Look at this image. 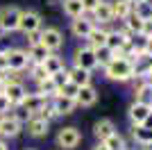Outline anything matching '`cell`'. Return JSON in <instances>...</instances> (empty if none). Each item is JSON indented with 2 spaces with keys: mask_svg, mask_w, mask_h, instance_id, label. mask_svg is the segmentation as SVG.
<instances>
[{
  "mask_svg": "<svg viewBox=\"0 0 152 150\" xmlns=\"http://www.w3.org/2000/svg\"><path fill=\"white\" fill-rule=\"evenodd\" d=\"M104 77L111 82H132L134 80V64L127 57H114L107 66H102Z\"/></svg>",
  "mask_w": 152,
  "mask_h": 150,
  "instance_id": "1",
  "label": "cell"
},
{
  "mask_svg": "<svg viewBox=\"0 0 152 150\" xmlns=\"http://www.w3.org/2000/svg\"><path fill=\"white\" fill-rule=\"evenodd\" d=\"M82 143V132L77 130L75 125H66L57 132V146L64 150H75Z\"/></svg>",
  "mask_w": 152,
  "mask_h": 150,
  "instance_id": "2",
  "label": "cell"
},
{
  "mask_svg": "<svg viewBox=\"0 0 152 150\" xmlns=\"http://www.w3.org/2000/svg\"><path fill=\"white\" fill-rule=\"evenodd\" d=\"M5 62L9 71H16V73H23V71L30 66V57L23 48H7L5 50Z\"/></svg>",
  "mask_w": 152,
  "mask_h": 150,
  "instance_id": "3",
  "label": "cell"
},
{
  "mask_svg": "<svg viewBox=\"0 0 152 150\" xmlns=\"http://www.w3.org/2000/svg\"><path fill=\"white\" fill-rule=\"evenodd\" d=\"M18 18H20V9L18 7H0V32L2 34H12L18 30Z\"/></svg>",
  "mask_w": 152,
  "mask_h": 150,
  "instance_id": "4",
  "label": "cell"
},
{
  "mask_svg": "<svg viewBox=\"0 0 152 150\" xmlns=\"http://www.w3.org/2000/svg\"><path fill=\"white\" fill-rule=\"evenodd\" d=\"M73 66H80V68L91 71V73H93V71L98 68V59H95L93 48H89V46L77 48L75 52H73Z\"/></svg>",
  "mask_w": 152,
  "mask_h": 150,
  "instance_id": "5",
  "label": "cell"
},
{
  "mask_svg": "<svg viewBox=\"0 0 152 150\" xmlns=\"http://www.w3.org/2000/svg\"><path fill=\"white\" fill-rule=\"evenodd\" d=\"M48 48V52H59L64 46V34L59 27H41V41Z\"/></svg>",
  "mask_w": 152,
  "mask_h": 150,
  "instance_id": "6",
  "label": "cell"
},
{
  "mask_svg": "<svg viewBox=\"0 0 152 150\" xmlns=\"http://www.w3.org/2000/svg\"><path fill=\"white\" fill-rule=\"evenodd\" d=\"M91 21H93V25H98V27H104V25H111L116 23L114 21V12H111V2H107V0H100V5L95 7L91 14H86Z\"/></svg>",
  "mask_w": 152,
  "mask_h": 150,
  "instance_id": "7",
  "label": "cell"
},
{
  "mask_svg": "<svg viewBox=\"0 0 152 150\" xmlns=\"http://www.w3.org/2000/svg\"><path fill=\"white\" fill-rule=\"evenodd\" d=\"M43 27L41 25V14L32 12V9H20V18H18V32L30 34V32H39Z\"/></svg>",
  "mask_w": 152,
  "mask_h": 150,
  "instance_id": "8",
  "label": "cell"
},
{
  "mask_svg": "<svg viewBox=\"0 0 152 150\" xmlns=\"http://www.w3.org/2000/svg\"><path fill=\"white\" fill-rule=\"evenodd\" d=\"M20 132H23V123L14 118L12 112L0 116V139H16Z\"/></svg>",
  "mask_w": 152,
  "mask_h": 150,
  "instance_id": "9",
  "label": "cell"
},
{
  "mask_svg": "<svg viewBox=\"0 0 152 150\" xmlns=\"http://www.w3.org/2000/svg\"><path fill=\"white\" fill-rule=\"evenodd\" d=\"M150 114H152V107L150 105L134 100L132 105H129V109H127V118H129V123H132V125H145V121L150 118Z\"/></svg>",
  "mask_w": 152,
  "mask_h": 150,
  "instance_id": "10",
  "label": "cell"
},
{
  "mask_svg": "<svg viewBox=\"0 0 152 150\" xmlns=\"http://www.w3.org/2000/svg\"><path fill=\"white\" fill-rule=\"evenodd\" d=\"M48 102H50V98H48V96L37 93V91H34V93H30V91H27L25 98L20 100V105H18V107H23L27 114H32V116H34V114H37L39 109H43Z\"/></svg>",
  "mask_w": 152,
  "mask_h": 150,
  "instance_id": "11",
  "label": "cell"
},
{
  "mask_svg": "<svg viewBox=\"0 0 152 150\" xmlns=\"http://www.w3.org/2000/svg\"><path fill=\"white\" fill-rule=\"evenodd\" d=\"M93 27H95L93 21H91L86 14L80 16V18H70V32H73V37H75V39H86Z\"/></svg>",
  "mask_w": 152,
  "mask_h": 150,
  "instance_id": "12",
  "label": "cell"
},
{
  "mask_svg": "<svg viewBox=\"0 0 152 150\" xmlns=\"http://www.w3.org/2000/svg\"><path fill=\"white\" fill-rule=\"evenodd\" d=\"M2 93H5L7 100L12 102V107H18L20 100L25 98L27 89H25V84H23V82H9V84H5V91H2Z\"/></svg>",
  "mask_w": 152,
  "mask_h": 150,
  "instance_id": "13",
  "label": "cell"
},
{
  "mask_svg": "<svg viewBox=\"0 0 152 150\" xmlns=\"http://www.w3.org/2000/svg\"><path fill=\"white\" fill-rule=\"evenodd\" d=\"M25 130H27V134H30V137L41 139V137H45V134H48L50 123H48V121H43V118H39V116H30V118H27V123H25Z\"/></svg>",
  "mask_w": 152,
  "mask_h": 150,
  "instance_id": "14",
  "label": "cell"
},
{
  "mask_svg": "<svg viewBox=\"0 0 152 150\" xmlns=\"http://www.w3.org/2000/svg\"><path fill=\"white\" fill-rule=\"evenodd\" d=\"M75 102H77V107H93L95 102H98V89H95L93 84L80 87V91H77V96H75Z\"/></svg>",
  "mask_w": 152,
  "mask_h": 150,
  "instance_id": "15",
  "label": "cell"
},
{
  "mask_svg": "<svg viewBox=\"0 0 152 150\" xmlns=\"http://www.w3.org/2000/svg\"><path fill=\"white\" fill-rule=\"evenodd\" d=\"M50 105L55 107L57 116H70V114L77 109V102L73 98H64V96H55L50 98Z\"/></svg>",
  "mask_w": 152,
  "mask_h": 150,
  "instance_id": "16",
  "label": "cell"
},
{
  "mask_svg": "<svg viewBox=\"0 0 152 150\" xmlns=\"http://www.w3.org/2000/svg\"><path fill=\"white\" fill-rule=\"evenodd\" d=\"M129 134H132V139L141 146V148H150L152 127H148V125H132V127H129Z\"/></svg>",
  "mask_w": 152,
  "mask_h": 150,
  "instance_id": "17",
  "label": "cell"
},
{
  "mask_svg": "<svg viewBox=\"0 0 152 150\" xmlns=\"http://www.w3.org/2000/svg\"><path fill=\"white\" fill-rule=\"evenodd\" d=\"M114 132H116V125H114L111 118H100L98 123L93 125V137L98 139V141H104V139L111 137Z\"/></svg>",
  "mask_w": 152,
  "mask_h": 150,
  "instance_id": "18",
  "label": "cell"
},
{
  "mask_svg": "<svg viewBox=\"0 0 152 150\" xmlns=\"http://www.w3.org/2000/svg\"><path fill=\"white\" fill-rule=\"evenodd\" d=\"M111 12H114V21H125L134 12V2H129V0H114L111 2Z\"/></svg>",
  "mask_w": 152,
  "mask_h": 150,
  "instance_id": "19",
  "label": "cell"
},
{
  "mask_svg": "<svg viewBox=\"0 0 152 150\" xmlns=\"http://www.w3.org/2000/svg\"><path fill=\"white\" fill-rule=\"evenodd\" d=\"M43 68L48 71V75H52V73H59V71H64L66 68V62H64V57L59 55V52H50V55L45 57L43 62Z\"/></svg>",
  "mask_w": 152,
  "mask_h": 150,
  "instance_id": "20",
  "label": "cell"
},
{
  "mask_svg": "<svg viewBox=\"0 0 152 150\" xmlns=\"http://www.w3.org/2000/svg\"><path fill=\"white\" fill-rule=\"evenodd\" d=\"M66 71H68V80L73 82V84H77V87L91 84V71H84V68H80V66H73V68H66Z\"/></svg>",
  "mask_w": 152,
  "mask_h": 150,
  "instance_id": "21",
  "label": "cell"
},
{
  "mask_svg": "<svg viewBox=\"0 0 152 150\" xmlns=\"http://www.w3.org/2000/svg\"><path fill=\"white\" fill-rule=\"evenodd\" d=\"M107 32L104 27H98L95 25L93 30H91V34L86 37V43H89V48H102V46H107Z\"/></svg>",
  "mask_w": 152,
  "mask_h": 150,
  "instance_id": "22",
  "label": "cell"
},
{
  "mask_svg": "<svg viewBox=\"0 0 152 150\" xmlns=\"http://www.w3.org/2000/svg\"><path fill=\"white\" fill-rule=\"evenodd\" d=\"M61 9L68 18H80V16H84V9H82V2H80V0H61Z\"/></svg>",
  "mask_w": 152,
  "mask_h": 150,
  "instance_id": "23",
  "label": "cell"
},
{
  "mask_svg": "<svg viewBox=\"0 0 152 150\" xmlns=\"http://www.w3.org/2000/svg\"><path fill=\"white\" fill-rule=\"evenodd\" d=\"M25 52H27V57H30V64H41L45 57L50 55V52H48V48H45L43 43H34V46H30Z\"/></svg>",
  "mask_w": 152,
  "mask_h": 150,
  "instance_id": "24",
  "label": "cell"
},
{
  "mask_svg": "<svg viewBox=\"0 0 152 150\" xmlns=\"http://www.w3.org/2000/svg\"><path fill=\"white\" fill-rule=\"evenodd\" d=\"M143 23H145V21L141 18V16H136V14H129V16H127L125 21H123V27H125L127 32H129V34H141V30H143Z\"/></svg>",
  "mask_w": 152,
  "mask_h": 150,
  "instance_id": "25",
  "label": "cell"
},
{
  "mask_svg": "<svg viewBox=\"0 0 152 150\" xmlns=\"http://www.w3.org/2000/svg\"><path fill=\"white\" fill-rule=\"evenodd\" d=\"M37 93H43V96H48V98H55V96H57V84L52 82L50 75H48L45 80L37 82Z\"/></svg>",
  "mask_w": 152,
  "mask_h": 150,
  "instance_id": "26",
  "label": "cell"
},
{
  "mask_svg": "<svg viewBox=\"0 0 152 150\" xmlns=\"http://www.w3.org/2000/svg\"><path fill=\"white\" fill-rule=\"evenodd\" d=\"M104 146H107L109 150H127V141L125 137H123L121 132H114L111 137L104 139Z\"/></svg>",
  "mask_w": 152,
  "mask_h": 150,
  "instance_id": "27",
  "label": "cell"
},
{
  "mask_svg": "<svg viewBox=\"0 0 152 150\" xmlns=\"http://www.w3.org/2000/svg\"><path fill=\"white\" fill-rule=\"evenodd\" d=\"M93 52H95V59H98V66H107L111 59H114V50H109L107 46H102V48H93Z\"/></svg>",
  "mask_w": 152,
  "mask_h": 150,
  "instance_id": "28",
  "label": "cell"
},
{
  "mask_svg": "<svg viewBox=\"0 0 152 150\" xmlns=\"http://www.w3.org/2000/svg\"><path fill=\"white\" fill-rule=\"evenodd\" d=\"M30 68V80L37 84V82H41V80H45L48 77V71L43 68V64H30L27 66Z\"/></svg>",
  "mask_w": 152,
  "mask_h": 150,
  "instance_id": "29",
  "label": "cell"
},
{
  "mask_svg": "<svg viewBox=\"0 0 152 150\" xmlns=\"http://www.w3.org/2000/svg\"><path fill=\"white\" fill-rule=\"evenodd\" d=\"M77 91H80V87L77 84H73V82H64L61 87L57 89V96H64V98H73L75 100V96H77Z\"/></svg>",
  "mask_w": 152,
  "mask_h": 150,
  "instance_id": "30",
  "label": "cell"
},
{
  "mask_svg": "<svg viewBox=\"0 0 152 150\" xmlns=\"http://www.w3.org/2000/svg\"><path fill=\"white\" fill-rule=\"evenodd\" d=\"M134 14L141 16L143 21H152V5H148V2H134Z\"/></svg>",
  "mask_w": 152,
  "mask_h": 150,
  "instance_id": "31",
  "label": "cell"
},
{
  "mask_svg": "<svg viewBox=\"0 0 152 150\" xmlns=\"http://www.w3.org/2000/svg\"><path fill=\"white\" fill-rule=\"evenodd\" d=\"M34 116H39V118H43V121H48V123H52V121L57 118V112H55V107H52L50 102H48V105H45L43 109H39V112L34 114Z\"/></svg>",
  "mask_w": 152,
  "mask_h": 150,
  "instance_id": "32",
  "label": "cell"
},
{
  "mask_svg": "<svg viewBox=\"0 0 152 150\" xmlns=\"http://www.w3.org/2000/svg\"><path fill=\"white\" fill-rule=\"evenodd\" d=\"M50 77H52V82H55V84H57V89H59L64 82H68V71L64 68V71H59V73H52Z\"/></svg>",
  "mask_w": 152,
  "mask_h": 150,
  "instance_id": "33",
  "label": "cell"
},
{
  "mask_svg": "<svg viewBox=\"0 0 152 150\" xmlns=\"http://www.w3.org/2000/svg\"><path fill=\"white\" fill-rule=\"evenodd\" d=\"M9 112H12V102L7 100L5 93H0V116H2V114H9Z\"/></svg>",
  "mask_w": 152,
  "mask_h": 150,
  "instance_id": "34",
  "label": "cell"
},
{
  "mask_svg": "<svg viewBox=\"0 0 152 150\" xmlns=\"http://www.w3.org/2000/svg\"><path fill=\"white\" fill-rule=\"evenodd\" d=\"M82 2V9H84V14H91L95 9V7L100 5V0H80Z\"/></svg>",
  "mask_w": 152,
  "mask_h": 150,
  "instance_id": "35",
  "label": "cell"
},
{
  "mask_svg": "<svg viewBox=\"0 0 152 150\" xmlns=\"http://www.w3.org/2000/svg\"><path fill=\"white\" fill-rule=\"evenodd\" d=\"M25 37H27V43L34 46V43L41 41V30H39V32H30V34H25Z\"/></svg>",
  "mask_w": 152,
  "mask_h": 150,
  "instance_id": "36",
  "label": "cell"
},
{
  "mask_svg": "<svg viewBox=\"0 0 152 150\" xmlns=\"http://www.w3.org/2000/svg\"><path fill=\"white\" fill-rule=\"evenodd\" d=\"M143 55L152 59V39H145V48H143Z\"/></svg>",
  "mask_w": 152,
  "mask_h": 150,
  "instance_id": "37",
  "label": "cell"
},
{
  "mask_svg": "<svg viewBox=\"0 0 152 150\" xmlns=\"http://www.w3.org/2000/svg\"><path fill=\"white\" fill-rule=\"evenodd\" d=\"M7 68V62H5V50H0V71Z\"/></svg>",
  "mask_w": 152,
  "mask_h": 150,
  "instance_id": "38",
  "label": "cell"
},
{
  "mask_svg": "<svg viewBox=\"0 0 152 150\" xmlns=\"http://www.w3.org/2000/svg\"><path fill=\"white\" fill-rule=\"evenodd\" d=\"M91 150H109V148L104 146V141H98V143H95V146H93Z\"/></svg>",
  "mask_w": 152,
  "mask_h": 150,
  "instance_id": "39",
  "label": "cell"
},
{
  "mask_svg": "<svg viewBox=\"0 0 152 150\" xmlns=\"http://www.w3.org/2000/svg\"><path fill=\"white\" fill-rule=\"evenodd\" d=\"M0 150H9V148H7V143H5V139H0Z\"/></svg>",
  "mask_w": 152,
  "mask_h": 150,
  "instance_id": "40",
  "label": "cell"
},
{
  "mask_svg": "<svg viewBox=\"0 0 152 150\" xmlns=\"http://www.w3.org/2000/svg\"><path fill=\"white\" fill-rule=\"evenodd\" d=\"M2 91H5V84H2V82H0V93H2Z\"/></svg>",
  "mask_w": 152,
  "mask_h": 150,
  "instance_id": "41",
  "label": "cell"
},
{
  "mask_svg": "<svg viewBox=\"0 0 152 150\" xmlns=\"http://www.w3.org/2000/svg\"><path fill=\"white\" fill-rule=\"evenodd\" d=\"M141 2H148V5H152V0H141Z\"/></svg>",
  "mask_w": 152,
  "mask_h": 150,
  "instance_id": "42",
  "label": "cell"
},
{
  "mask_svg": "<svg viewBox=\"0 0 152 150\" xmlns=\"http://www.w3.org/2000/svg\"><path fill=\"white\" fill-rule=\"evenodd\" d=\"M23 150H34V148H23Z\"/></svg>",
  "mask_w": 152,
  "mask_h": 150,
  "instance_id": "43",
  "label": "cell"
},
{
  "mask_svg": "<svg viewBox=\"0 0 152 150\" xmlns=\"http://www.w3.org/2000/svg\"><path fill=\"white\" fill-rule=\"evenodd\" d=\"M127 150H129V148H127Z\"/></svg>",
  "mask_w": 152,
  "mask_h": 150,
  "instance_id": "44",
  "label": "cell"
},
{
  "mask_svg": "<svg viewBox=\"0 0 152 150\" xmlns=\"http://www.w3.org/2000/svg\"><path fill=\"white\" fill-rule=\"evenodd\" d=\"M145 150H148V148H145Z\"/></svg>",
  "mask_w": 152,
  "mask_h": 150,
  "instance_id": "45",
  "label": "cell"
}]
</instances>
